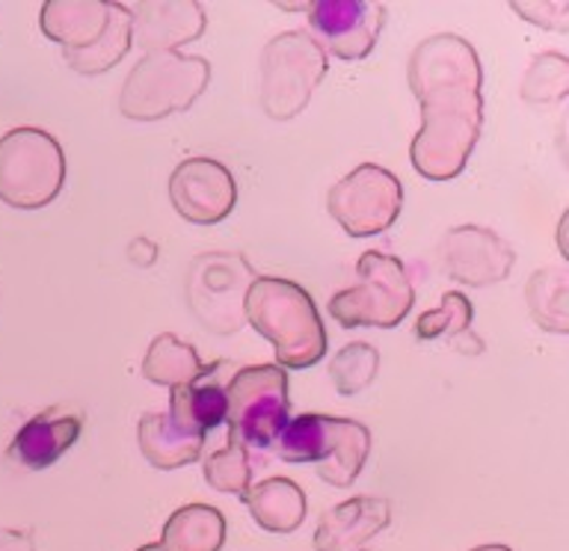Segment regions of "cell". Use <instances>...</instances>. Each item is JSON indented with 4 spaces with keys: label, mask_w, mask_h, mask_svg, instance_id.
Wrapping results in <instances>:
<instances>
[{
    "label": "cell",
    "mask_w": 569,
    "mask_h": 551,
    "mask_svg": "<svg viewBox=\"0 0 569 551\" xmlns=\"http://www.w3.org/2000/svg\"><path fill=\"white\" fill-rule=\"evenodd\" d=\"M226 398H229L231 442L240 439L249 448H273L282 427L288 424L282 373L276 368H249L238 373Z\"/></svg>",
    "instance_id": "cell-1"
},
{
    "label": "cell",
    "mask_w": 569,
    "mask_h": 551,
    "mask_svg": "<svg viewBox=\"0 0 569 551\" xmlns=\"http://www.w3.org/2000/svg\"><path fill=\"white\" fill-rule=\"evenodd\" d=\"M309 16L311 27L327 39L329 51L347 60L371 51L382 24V9L377 3H356V0H323L309 9Z\"/></svg>",
    "instance_id": "cell-2"
},
{
    "label": "cell",
    "mask_w": 569,
    "mask_h": 551,
    "mask_svg": "<svg viewBox=\"0 0 569 551\" xmlns=\"http://www.w3.org/2000/svg\"><path fill=\"white\" fill-rule=\"evenodd\" d=\"M80 427H83L80 418H60L57 412H44V415L33 418L30 424L21 427V433L12 442V457L27 469H48L69 451L71 442L80 435Z\"/></svg>",
    "instance_id": "cell-3"
},
{
    "label": "cell",
    "mask_w": 569,
    "mask_h": 551,
    "mask_svg": "<svg viewBox=\"0 0 569 551\" xmlns=\"http://www.w3.org/2000/svg\"><path fill=\"white\" fill-rule=\"evenodd\" d=\"M353 421L327 415H300L282 427L276 439V453L288 462H320V474L327 471L332 448L350 430Z\"/></svg>",
    "instance_id": "cell-4"
}]
</instances>
